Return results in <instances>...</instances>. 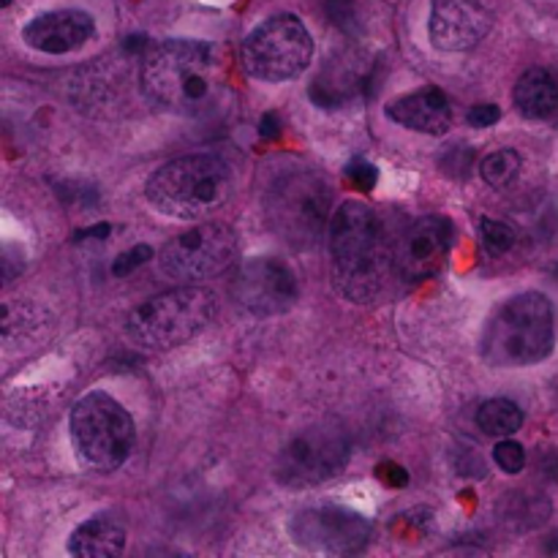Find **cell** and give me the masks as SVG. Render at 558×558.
Listing matches in <instances>:
<instances>
[{
  "mask_svg": "<svg viewBox=\"0 0 558 558\" xmlns=\"http://www.w3.org/2000/svg\"><path fill=\"white\" fill-rule=\"evenodd\" d=\"M347 180L357 191H374L376 183H379V169L368 158H352L347 163Z\"/></svg>",
  "mask_w": 558,
  "mask_h": 558,
  "instance_id": "obj_22",
  "label": "cell"
},
{
  "mask_svg": "<svg viewBox=\"0 0 558 558\" xmlns=\"http://www.w3.org/2000/svg\"><path fill=\"white\" fill-rule=\"evenodd\" d=\"M238 256V234L227 223H199L169 240L161 267L174 281H202L227 270Z\"/></svg>",
  "mask_w": 558,
  "mask_h": 558,
  "instance_id": "obj_10",
  "label": "cell"
},
{
  "mask_svg": "<svg viewBox=\"0 0 558 558\" xmlns=\"http://www.w3.org/2000/svg\"><path fill=\"white\" fill-rule=\"evenodd\" d=\"M294 543L316 554H360L371 539V523L347 507H314L292 521Z\"/></svg>",
  "mask_w": 558,
  "mask_h": 558,
  "instance_id": "obj_12",
  "label": "cell"
},
{
  "mask_svg": "<svg viewBox=\"0 0 558 558\" xmlns=\"http://www.w3.org/2000/svg\"><path fill=\"white\" fill-rule=\"evenodd\" d=\"M229 289H232L234 303L256 319L283 314L298 303L300 294L294 270L276 256L245 259L234 272Z\"/></svg>",
  "mask_w": 558,
  "mask_h": 558,
  "instance_id": "obj_11",
  "label": "cell"
},
{
  "mask_svg": "<svg viewBox=\"0 0 558 558\" xmlns=\"http://www.w3.org/2000/svg\"><path fill=\"white\" fill-rule=\"evenodd\" d=\"M96 33V20L82 9H60L38 14L22 31V38L31 49L47 54H65L87 44Z\"/></svg>",
  "mask_w": 558,
  "mask_h": 558,
  "instance_id": "obj_15",
  "label": "cell"
},
{
  "mask_svg": "<svg viewBox=\"0 0 558 558\" xmlns=\"http://www.w3.org/2000/svg\"><path fill=\"white\" fill-rule=\"evenodd\" d=\"M480 232H483V243L490 254H507L515 245L518 232L507 221H496V218H483L480 221Z\"/></svg>",
  "mask_w": 558,
  "mask_h": 558,
  "instance_id": "obj_21",
  "label": "cell"
},
{
  "mask_svg": "<svg viewBox=\"0 0 558 558\" xmlns=\"http://www.w3.org/2000/svg\"><path fill=\"white\" fill-rule=\"evenodd\" d=\"M223 58L218 47L207 41H163L147 49L142 60V90L167 112H207L223 96Z\"/></svg>",
  "mask_w": 558,
  "mask_h": 558,
  "instance_id": "obj_1",
  "label": "cell"
},
{
  "mask_svg": "<svg viewBox=\"0 0 558 558\" xmlns=\"http://www.w3.org/2000/svg\"><path fill=\"white\" fill-rule=\"evenodd\" d=\"M521 167L523 161L515 150H496L483 158L480 172H483L485 183L488 185H494V189H507L510 183H515V178L521 174Z\"/></svg>",
  "mask_w": 558,
  "mask_h": 558,
  "instance_id": "obj_20",
  "label": "cell"
},
{
  "mask_svg": "<svg viewBox=\"0 0 558 558\" xmlns=\"http://www.w3.org/2000/svg\"><path fill=\"white\" fill-rule=\"evenodd\" d=\"M494 20V0H434L430 41L441 52H466L488 36Z\"/></svg>",
  "mask_w": 558,
  "mask_h": 558,
  "instance_id": "obj_13",
  "label": "cell"
},
{
  "mask_svg": "<svg viewBox=\"0 0 558 558\" xmlns=\"http://www.w3.org/2000/svg\"><path fill=\"white\" fill-rule=\"evenodd\" d=\"M477 425L483 428V434L505 439V436L518 434L523 428V412L518 403L507 401V398H494V401H485L480 407Z\"/></svg>",
  "mask_w": 558,
  "mask_h": 558,
  "instance_id": "obj_19",
  "label": "cell"
},
{
  "mask_svg": "<svg viewBox=\"0 0 558 558\" xmlns=\"http://www.w3.org/2000/svg\"><path fill=\"white\" fill-rule=\"evenodd\" d=\"M259 134L262 140H278L281 136V123H278L276 112H267L259 123Z\"/></svg>",
  "mask_w": 558,
  "mask_h": 558,
  "instance_id": "obj_27",
  "label": "cell"
},
{
  "mask_svg": "<svg viewBox=\"0 0 558 558\" xmlns=\"http://www.w3.org/2000/svg\"><path fill=\"white\" fill-rule=\"evenodd\" d=\"M150 259H153L150 245H136V248L123 251V254L114 259L112 272H114V276H129V272H134L136 267H142L145 262H150Z\"/></svg>",
  "mask_w": 558,
  "mask_h": 558,
  "instance_id": "obj_24",
  "label": "cell"
},
{
  "mask_svg": "<svg viewBox=\"0 0 558 558\" xmlns=\"http://www.w3.org/2000/svg\"><path fill=\"white\" fill-rule=\"evenodd\" d=\"M456 240L452 221L445 216H425L407 229L396 248V265L407 281L436 276L447 262Z\"/></svg>",
  "mask_w": 558,
  "mask_h": 558,
  "instance_id": "obj_14",
  "label": "cell"
},
{
  "mask_svg": "<svg viewBox=\"0 0 558 558\" xmlns=\"http://www.w3.org/2000/svg\"><path fill=\"white\" fill-rule=\"evenodd\" d=\"M332 278L352 303H371L387 272L385 227L363 202H347L330 221Z\"/></svg>",
  "mask_w": 558,
  "mask_h": 558,
  "instance_id": "obj_2",
  "label": "cell"
},
{
  "mask_svg": "<svg viewBox=\"0 0 558 558\" xmlns=\"http://www.w3.org/2000/svg\"><path fill=\"white\" fill-rule=\"evenodd\" d=\"M469 123L474 125V129H488V125L499 123L501 118V109L496 107V104H477V107L469 109Z\"/></svg>",
  "mask_w": 558,
  "mask_h": 558,
  "instance_id": "obj_25",
  "label": "cell"
},
{
  "mask_svg": "<svg viewBox=\"0 0 558 558\" xmlns=\"http://www.w3.org/2000/svg\"><path fill=\"white\" fill-rule=\"evenodd\" d=\"M232 189L234 180L223 158L183 156L153 172L147 180V202L169 218L199 221L227 205Z\"/></svg>",
  "mask_w": 558,
  "mask_h": 558,
  "instance_id": "obj_3",
  "label": "cell"
},
{
  "mask_svg": "<svg viewBox=\"0 0 558 558\" xmlns=\"http://www.w3.org/2000/svg\"><path fill=\"white\" fill-rule=\"evenodd\" d=\"M385 112L392 123L430 136L445 134L452 125L450 98H447V93L441 90V87L434 85L420 87V90L396 98L392 104H387Z\"/></svg>",
  "mask_w": 558,
  "mask_h": 558,
  "instance_id": "obj_16",
  "label": "cell"
},
{
  "mask_svg": "<svg viewBox=\"0 0 558 558\" xmlns=\"http://www.w3.org/2000/svg\"><path fill=\"white\" fill-rule=\"evenodd\" d=\"M556 550H558V548H556Z\"/></svg>",
  "mask_w": 558,
  "mask_h": 558,
  "instance_id": "obj_29",
  "label": "cell"
},
{
  "mask_svg": "<svg viewBox=\"0 0 558 558\" xmlns=\"http://www.w3.org/2000/svg\"><path fill=\"white\" fill-rule=\"evenodd\" d=\"M379 472H381V477L392 485V488H403V485H409V474L403 472L398 463H385V466H379Z\"/></svg>",
  "mask_w": 558,
  "mask_h": 558,
  "instance_id": "obj_26",
  "label": "cell"
},
{
  "mask_svg": "<svg viewBox=\"0 0 558 558\" xmlns=\"http://www.w3.org/2000/svg\"><path fill=\"white\" fill-rule=\"evenodd\" d=\"M494 461L501 472L518 474L523 466H526V450H523L518 441H501L494 450Z\"/></svg>",
  "mask_w": 558,
  "mask_h": 558,
  "instance_id": "obj_23",
  "label": "cell"
},
{
  "mask_svg": "<svg viewBox=\"0 0 558 558\" xmlns=\"http://www.w3.org/2000/svg\"><path fill=\"white\" fill-rule=\"evenodd\" d=\"M332 189L325 174L298 169L287 172L270 185L265 199L267 221L272 232L287 240L292 248H316L325 238L330 218Z\"/></svg>",
  "mask_w": 558,
  "mask_h": 558,
  "instance_id": "obj_5",
  "label": "cell"
},
{
  "mask_svg": "<svg viewBox=\"0 0 558 558\" xmlns=\"http://www.w3.org/2000/svg\"><path fill=\"white\" fill-rule=\"evenodd\" d=\"M71 441L82 466L109 474L134 447V420L107 392H87L71 409Z\"/></svg>",
  "mask_w": 558,
  "mask_h": 558,
  "instance_id": "obj_7",
  "label": "cell"
},
{
  "mask_svg": "<svg viewBox=\"0 0 558 558\" xmlns=\"http://www.w3.org/2000/svg\"><path fill=\"white\" fill-rule=\"evenodd\" d=\"M125 548V529L112 515H96L71 534L69 554L80 558H114Z\"/></svg>",
  "mask_w": 558,
  "mask_h": 558,
  "instance_id": "obj_17",
  "label": "cell"
},
{
  "mask_svg": "<svg viewBox=\"0 0 558 558\" xmlns=\"http://www.w3.org/2000/svg\"><path fill=\"white\" fill-rule=\"evenodd\" d=\"M518 112L529 120H548L558 109V80L545 69H529L512 90Z\"/></svg>",
  "mask_w": 558,
  "mask_h": 558,
  "instance_id": "obj_18",
  "label": "cell"
},
{
  "mask_svg": "<svg viewBox=\"0 0 558 558\" xmlns=\"http://www.w3.org/2000/svg\"><path fill=\"white\" fill-rule=\"evenodd\" d=\"M314 58V38L294 14H276L256 25L243 44L245 69L262 82H287Z\"/></svg>",
  "mask_w": 558,
  "mask_h": 558,
  "instance_id": "obj_8",
  "label": "cell"
},
{
  "mask_svg": "<svg viewBox=\"0 0 558 558\" xmlns=\"http://www.w3.org/2000/svg\"><path fill=\"white\" fill-rule=\"evenodd\" d=\"M216 294L202 287H183L140 305L129 316L131 341L150 352H167L199 336L216 319Z\"/></svg>",
  "mask_w": 558,
  "mask_h": 558,
  "instance_id": "obj_6",
  "label": "cell"
},
{
  "mask_svg": "<svg viewBox=\"0 0 558 558\" xmlns=\"http://www.w3.org/2000/svg\"><path fill=\"white\" fill-rule=\"evenodd\" d=\"M556 314L545 294L523 292L507 300L483 332V357L501 368L534 365L554 352Z\"/></svg>",
  "mask_w": 558,
  "mask_h": 558,
  "instance_id": "obj_4",
  "label": "cell"
},
{
  "mask_svg": "<svg viewBox=\"0 0 558 558\" xmlns=\"http://www.w3.org/2000/svg\"><path fill=\"white\" fill-rule=\"evenodd\" d=\"M349 463V439L336 425H311L283 445L276 474L289 488L322 485Z\"/></svg>",
  "mask_w": 558,
  "mask_h": 558,
  "instance_id": "obj_9",
  "label": "cell"
},
{
  "mask_svg": "<svg viewBox=\"0 0 558 558\" xmlns=\"http://www.w3.org/2000/svg\"><path fill=\"white\" fill-rule=\"evenodd\" d=\"M11 3V0H3V5H9Z\"/></svg>",
  "mask_w": 558,
  "mask_h": 558,
  "instance_id": "obj_28",
  "label": "cell"
}]
</instances>
